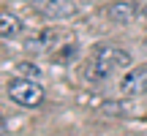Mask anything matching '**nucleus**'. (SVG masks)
<instances>
[{
    "label": "nucleus",
    "mask_w": 147,
    "mask_h": 136,
    "mask_svg": "<svg viewBox=\"0 0 147 136\" xmlns=\"http://www.w3.org/2000/svg\"><path fill=\"white\" fill-rule=\"evenodd\" d=\"M14 73H16V76H25V79H38V76H41V68H38L36 63H27V60H25V63H16L14 65Z\"/></svg>",
    "instance_id": "obj_9"
},
{
    "label": "nucleus",
    "mask_w": 147,
    "mask_h": 136,
    "mask_svg": "<svg viewBox=\"0 0 147 136\" xmlns=\"http://www.w3.org/2000/svg\"><path fill=\"white\" fill-rule=\"evenodd\" d=\"M120 93L125 98H136V95L147 93V65H136V68H128L120 79Z\"/></svg>",
    "instance_id": "obj_4"
},
{
    "label": "nucleus",
    "mask_w": 147,
    "mask_h": 136,
    "mask_svg": "<svg viewBox=\"0 0 147 136\" xmlns=\"http://www.w3.org/2000/svg\"><path fill=\"white\" fill-rule=\"evenodd\" d=\"M63 41H68L65 33L55 30V27H44V30H38L36 36H30V38L25 41V49H27L30 55H52Z\"/></svg>",
    "instance_id": "obj_3"
},
{
    "label": "nucleus",
    "mask_w": 147,
    "mask_h": 136,
    "mask_svg": "<svg viewBox=\"0 0 147 136\" xmlns=\"http://www.w3.org/2000/svg\"><path fill=\"white\" fill-rule=\"evenodd\" d=\"M104 14L109 16L112 22H117V25H131L139 16V5L134 3V0H115V3H109L104 8Z\"/></svg>",
    "instance_id": "obj_6"
},
{
    "label": "nucleus",
    "mask_w": 147,
    "mask_h": 136,
    "mask_svg": "<svg viewBox=\"0 0 147 136\" xmlns=\"http://www.w3.org/2000/svg\"><path fill=\"white\" fill-rule=\"evenodd\" d=\"M33 8L47 19H68L76 14L74 0H33Z\"/></svg>",
    "instance_id": "obj_5"
},
{
    "label": "nucleus",
    "mask_w": 147,
    "mask_h": 136,
    "mask_svg": "<svg viewBox=\"0 0 147 136\" xmlns=\"http://www.w3.org/2000/svg\"><path fill=\"white\" fill-rule=\"evenodd\" d=\"M131 52H125V49L120 46H98L93 52V57L87 60V65H84V79L87 82H106L109 76H115V73L120 71H128L131 68Z\"/></svg>",
    "instance_id": "obj_1"
},
{
    "label": "nucleus",
    "mask_w": 147,
    "mask_h": 136,
    "mask_svg": "<svg viewBox=\"0 0 147 136\" xmlns=\"http://www.w3.org/2000/svg\"><path fill=\"white\" fill-rule=\"evenodd\" d=\"M142 14H144V19H147V5H144V11H142Z\"/></svg>",
    "instance_id": "obj_12"
},
{
    "label": "nucleus",
    "mask_w": 147,
    "mask_h": 136,
    "mask_svg": "<svg viewBox=\"0 0 147 136\" xmlns=\"http://www.w3.org/2000/svg\"><path fill=\"white\" fill-rule=\"evenodd\" d=\"M55 63H71V60L74 57H76V44H71V41H63V44H60V46L57 49H55Z\"/></svg>",
    "instance_id": "obj_8"
},
{
    "label": "nucleus",
    "mask_w": 147,
    "mask_h": 136,
    "mask_svg": "<svg viewBox=\"0 0 147 136\" xmlns=\"http://www.w3.org/2000/svg\"><path fill=\"white\" fill-rule=\"evenodd\" d=\"M104 112H109V114H123L125 112V106H117V104H106Z\"/></svg>",
    "instance_id": "obj_10"
},
{
    "label": "nucleus",
    "mask_w": 147,
    "mask_h": 136,
    "mask_svg": "<svg viewBox=\"0 0 147 136\" xmlns=\"http://www.w3.org/2000/svg\"><path fill=\"white\" fill-rule=\"evenodd\" d=\"M22 33V19L11 11H0V38H14Z\"/></svg>",
    "instance_id": "obj_7"
},
{
    "label": "nucleus",
    "mask_w": 147,
    "mask_h": 136,
    "mask_svg": "<svg viewBox=\"0 0 147 136\" xmlns=\"http://www.w3.org/2000/svg\"><path fill=\"white\" fill-rule=\"evenodd\" d=\"M5 131H8V123H5V117L0 114V133H5Z\"/></svg>",
    "instance_id": "obj_11"
},
{
    "label": "nucleus",
    "mask_w": 147,
    "mask_h": 136,
    "mask_svg": "<svg viewBox=\"0 0 147 136\" xmlns=\"http://www.w3.org/2000/svg\"><path fill=\"white\" fill-rule=\"evenodd\" d=\"M8 98L14 101L16 106H22V109H36V106L44 104L47 93H44V87L38 82L25 79V76H16V79L8 82Z\"/></svg>",
    "instance_id": "obj_2"
}]
</instances>
